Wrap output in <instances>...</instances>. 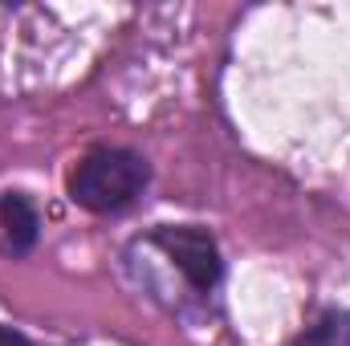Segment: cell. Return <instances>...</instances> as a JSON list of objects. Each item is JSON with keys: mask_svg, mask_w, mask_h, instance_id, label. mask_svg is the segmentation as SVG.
Here are the masks:
<instances>
[{"mask_svg": "<svg viewBox=\"0 0 350 346\" xmlns=\"http://www.w3.org/2000/svg\"><path fill=\"white\" fill-rule=\"evenodd\" d=\"M0 346H29L16 330H8V326H0Z\"/></svg>", "mask_w": 350, "mask_h": 346, "instance_id": "cell-5", "label": "cell"}, {"mask_svg": "<svg viewBox=\"0 0 350 346\" xmlns=\"http://www.w3.org/2000/svg\"><path fill=\"white\" fill-rule=\"evenodd\" d=\"M147 163L122 147H98L70 172V200L86 212H118L147 187Z\"/></svg>", "mask_w": 350, "mask_h": 346, "instance_id": "cell-1", "label": "cell"}, {"mask_svg": "<svg viewBox=\"0 0 350 346\" xmlns=\"http://www.w3.org/2000/svg\"><path fill=\"white\" fill-rule=\"evenodd\" d=\"M301 346H350V314L330 310L314 322V330L301 338Z\"/></svg>", "mask_w": 350, "mask_h": 346, "instance_id": "cell-4", "label": "cell"}, {"mask_svg": "<svg viewBox=\"0 0 350 346\" xmlns=\"http://www.w3.org/2000/svg\"><path fill=\"white\" fill-rule=\"evenodd\" d=\"M155 245L179 265V273H183L196 289H212V285L220 281V273H224V261H220L216 241H212L204 228H196V224L159 228V232H155Z\"/></svg>", "mask_w": 350, "mask_h": 346, "instance_id": "cell-2", "label": "cell"}, {"mask_svg": "<svg viewBox=\"0 0 350 346\" xmlns=\"http://www.w3.org/2000/svg\"><path fill=\"white\" fill-rule=\"evenodd\" d=\"M37 232H41L37 208L16 191L0 196V257H25L37 245Z\"/></svg>", "mask_w": 350, "mask_h": 346, "instance_id": "cell-3", "label": "cell"}]
</instances>
